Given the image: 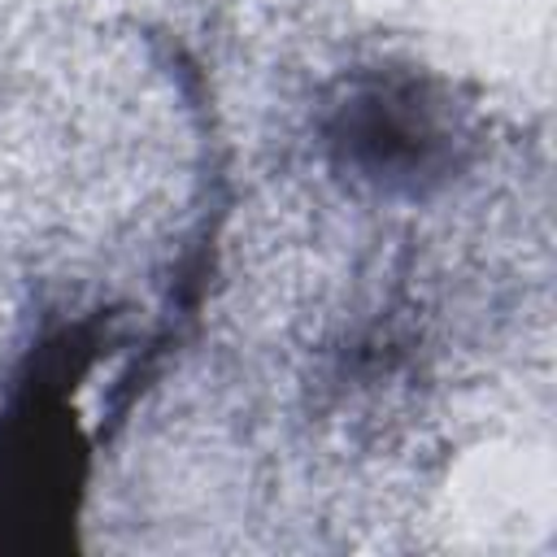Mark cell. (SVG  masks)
<instances>
[{
    "instance_id": "obj_1",
    "label": "cell",
    "mask_w": 557,
    "mask_h": 557,
    "mask_svg": "<svg viewBox=\"0 0 557 557\" xmlns=\"http://www.w3.org/2000/svg\"><path fill=\"white\" fill-rule=\"evenodd\" d=\"M78 440L65 409L35 392L0 418V548H35L70 513Z\"/></svg>"
},
{
    "instance_id": "obj_2",
    "label": "cell",
    "mask_w": 557,
    "mask_h": 557,
    "mask_svg": "<svg viewBox=\"0 0 557 557\" xmlns=\"http://www.w3.org/2000/svg\"><path fill=\"white\" fill-rule=\"evenodd\" d=\"M344 144L366 170H413L435 152V122L405 87H366L344 113Z\"/></svg>"
}]
</instances>
